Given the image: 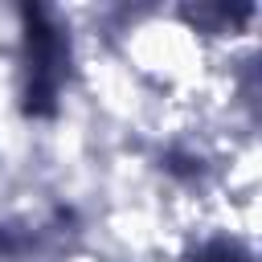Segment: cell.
<instances>
[{
	"label": "cell",
	"mask_w": 262,
	"mask_h": 262,
	"mask_svg": "<svg viewBox=\"0 0 262 262\" xmlns=\"http://www.w3.org/2000/svg\"><path fill=\"white\" fill-rule=\"evenodd\" d=\"M61 61H66V49H61V37L57 29H29V102L41 106L57 94L61 86Z\"/></svg>",
	"instance_id": "obj_1"
}]
</instances>
